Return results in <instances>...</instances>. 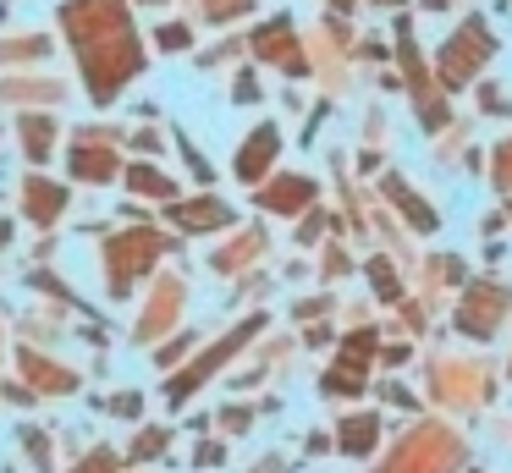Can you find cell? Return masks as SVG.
Masks as SVG:
<instances>
[{"label":"cell","instance_id":"obj_1","mask_svg":"<svg viewBox=\"0 0 512 473\" xmlns=\"http://www.w3.org/2000/svg\"><path fill=\"white\" fill-rule=\"evenodd\" d=\"M270 154H276V132H254V138H248V154H243V165H237V171L243 176H259V160L270 165Z\"/></svg>","mask_w":512,"mask_h":473},{"label":"cell","instance_id":"obj_2","mask_svg":"<svg viewBox=\"0 0 512 473\" xmlns=\"http://www.w3.org/2000/svg\"><path fill=\"white\" fill-rule=\"evenodd\" d=\"M28 193H34V215H56V209H61V187L28 182Z\"/></svg>","mask_w":512,"mask_h":473},{"label":"cell","instance_id":"obj_3","mask_svg":"<svg viewBox=\"0 0 512 473\" xmlns=\"http://www.w3.org/2000/svg\"><path fill=\"white\" fill-rule=\"evenodd\" d=\"M182 226H210V220H226V209L221 204H199V209H182Z\"/></svg>","mask_w":512,"mask_h":473},{"label":"cell","instance_id":"obj_4","mask_svg":"<svg viewBox=\"0 0 512 473\" xmlns=\"http://www.w3.org/2000/svg\"><path fill=\"white\" fill-rule=\"evenodd\" d=\"M303 193H309V187L303 182H281L276 193H270V204H281V209H292V204H303Z\"/></svg>","mask_w":512,"mask_h":473},{"label":"cell","instance_id":"obj_5","mask_svg":"<svg viewBox=\"0 0 512 473\" xmlns=\"http://www.w3.org/2000/svg\"><path fill=\"white\" fill-rule=\"evenodd\" d=\"M133 182H138V187H149L155 198H160V193H171V182H160L155 171H133Z\"/></svg>","mask_w":512,"mask_h":473}]
</instances>
